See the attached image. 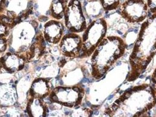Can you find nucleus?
<instances>
[{
  "label": "nucleus",
  "mask_w": 156,
  "mask_h": 117,
  "mask_svg": "<svg viewBox=\"0 0 156 117\" xmlns=\"http://www.w3.org/2000/svg\"><path fill=\"white\" fill-rule=\"evenodd\" d=\"M78 89L74 87H57L49 94V100L52 103L72 108L78 102Z\"/></svg>",
  "instance_id": "nucleus-5"
},
{
  "label": "nucleus",
  "mask_w": 156,
  "mask_h": 117,
  "mask_svg": "<svg viewBox=\"0 0 156 117\" xmlns=\"http://www.w3.org/2000/svg\"><path fill=\"white\" fill-rule=\"evenodd\" d=\"M86 105H87V106H90V103L89 102H87V103H86Z\"/></svg>",
  "instance_id": "nucleus-23"
},
{
  "label": "nucleus",
  "mask_w": 156,
  "mask_h": 117,
  "mask_svg": "<svg viewBox=\"0 0 156 117\" xmlns=\"http://www.w3.org/2000/svg\"><path fill=\"white\" fill-rule=\"evenodd\" d=\"M122 65V62L120 61H118L117 62V66H119V65Z\"/></svg>",
  "instance_id": "nucleus-19"
},
{
  "label": "nucleus",
  "mask_w": 156,
  "mask_h": 117,
  "mask_svg": "<svg viewBox=\"0 0 156 117\" xmlns=\"http://www.w3.org/2000/svg\"><path fill=\"white\" fill-rule=\"evenodd\" d=\"M51 87L48 80L44 78H38L34 81L29 90L30 97L44 99L49 95Z\"/></svg>",
  "instance_id": "nucleus-9"
},
{
  "label": "nucleus",
  "mask_w": 156,
  "mask_h": 117,
  "mask_svg": "<svg viewBox=\"0 0 156 117\" xmlns=\"http://www.w3.org/2000/svg\"><path fill=\"white\" fill-rule=\"evenodd\" d=\"M81 82H83V83H84V82H90V81L89 80L88 78H83V79L81 81Z\"/></svg>",
  "instance_id": "nucleus-17"
},
{
  "label": "nucleus",
  "mask_w": 156,
  "mask_h": 117,
  "mask_svg": "<svg viewBox=\"0 0 156 117\" xmlns=\"http://www.w3.org/2000/svg\"><path fill=\"white\" fill-rule=\"evenodd\" d=\"M9 45V40L5 37L0 38V54L4 53L7 50Z\"/></svg>",
  "instance_id": "nucleus-14"
},
{
  "label": "nucleus",
  "mask_w": 156,
  "mask_h": 117,
  "mask_svg": "<svg viewBox=\"0 0 156 117\" xmlns=\"http://www.w3.org/2000/svg\"><path fill=\"white\" fill-rule=\"evenodd\" d=\"M67 29L74 32H81L86 29V21L80 0H69L64 15Z\"/></svg>",
  "instance_id": "nucleus-3"
},
{
  "label": "nucleus",
  "mask_w": 156,
  "mask_h": 117,
  "mask_svg": "<svg viewBox=\"0 0 156 117\" xmlns=\"http://www.w3.org/2000/svg\"><path fill=\"white\" fill-rule=\"evenodd\" d=\"M133 45H134V44H131L129 46H128V49H130L133 46Z\"/></svg>",
  "instance_id": "nucleus-20"
},
{
  "label": "nucleus",
  "mask_w": 156,
  "mask_h": 117,
  "mask_svg": "<svg viewBox=\"0 0 156 117\" xmlns=\"http://www.w3.org/2000/svg\"><path fill=\"white\" fill-rule=\"evenodd\" d=\"M106 31L107 23L103 18L94 20L83 35V45L81 56H89L105 36Z\"/></svg>",
  "instance_id": "nucleus-2"
},
{
  "label": "nucleus",
  "mask_w": 156,
  "mask_h": 117,
  "mask_svg": "<svg viewBox=\"0 0 156 117\" xmlns=\"http://www.w3.org/2000/svg\"><path fill=\"white\" fill-rule=\"evenodd\" d=\"M2 68V65H1V61H0V71H1V69Z\"/></svg>",
  "instance_id": "nucleus-24"
},
{
  "label": "nucleus",
  "mask_w": 156,
  "mask_h": 117,
  "mask_svg": "<svg viewBox=\"0 0 156 117\" xmlns=\"http://www.w3.org/2000/svg\"><path fill=\"white\" fill-rule=\"evenodd\" d=\"M144 77H145V76H144V75H141V76H140V79H142V78H144Z\"/></svg>",
  "instance_id": "nucleus-26"
},
{
  "label": "nucleus",
  "mask_w": 156,
  "mask_h": 117,
  "mask_svg": "<svg viewBox=\"0 0 156 117\" xmlns=\"http://www.w3.org/2000/svg\"><path fill=\"white\" fill-rule=\"evenodd\" d=\"M124 44L120 38L116 37H109L100 43L91 59L93 68H98V78L105 75L109 67L123 54Z\"/></svg>",
  "instance_id": "nucleus-1"
},
{
  "label": "nucleus",
  "mask_w": 156,
  "mask_h": 117,
  "mask_svg": "<svg viewBox=\"0 0 156 117\" xmlns=\"http://www.w3.org/2000/svg\"><path fill=\"white\" fill-rule=\"evenodd\" d=\"M98 111H95V115H98Z\"/></svg>",
  "instance_id": "nucleus-25"
},
{
  "label": "nucleus",
  "mask_w": 156,
  "mask_h": 117,
  "mask_svg": "<svg viewBox=\"0 0 156 117\" xmlns=\"http://www.w3.org/2000/svg\"><path fill=\"white\" fill-rule=\"evenodd\" d=\"M121 15L129 23H140L148 16V7L144 0H126L122 5Z\"/></svg>",
  "instance_id": "nucleus-4"
},
{
  "label": "nucleus",
  "mask_w": 156,
  "mask_h": 117,
  "mask_svg": "<svg viewBox=\"0 0 156 117\" xmlns=\"http://www.w3.org/2000/svg\"><path fill=\"white\" fill-rule=\"evenodd\" d=\"M114 97V95H111L110 96H109V97H108V100H111Z\"/></svg>",
  "instance_id": "nucleus-18"
},
{
  "label": "nucleus",
  "mask_w": 156,
  "mask_h": 117,
  "mask_svg": "<svg viewBox=\"0 0 156 117\" xmlns=\"http://www.w3.org/2000/svg\"><path fill=\"white\" fill-rule=\"evenodd\" d=\"M7 0H0V14L4 12L6 8Z\"/></svg>",
  "instance_id": "nucleus-16"
},
{
  "label": "nucleus",
  "mask_w": 156,
  "mask_h": 117,
  "mask_svg": "<svg viewBox=\"0 0 156 117\" xmlns=\"http://www.w3.org/2000/svg\"><path fill=\"white\" fill-rule=\"evenodd\" d=\"M89 92H90V89H89V88H87V89H86V92H87V93H89Z\"/></svg>",
  "instance_id": "nucleus-21"
},
{
  "label": "nucleus",
  "mask_w": 156,
  "mask_h": 117,
  "mask_svg": "<svg viewBox=\"0 0 156 117\" xmlns=\"http://www.w3.org/2000/svg\"><path fill=\"white\" fill-rule=\"evenodd\" d=\"M68 2V0H52L49 12L55 20H60L64 18Z\"/></svg>",
  "instance_id": "nucleus-11"
},
{
  "label": "nucleus",
  "mask_w": 156,
  "mask_h": 117,
  "mask_svg": "<svg viewBox=\"0 0 156 117\" xmlns=\"http://www.w3.org/2000/svg\"><path fill=\"white\" fill-rule=\"evenodd\" d=\"M101 7L105 11L116 9L120 4V0H100Z\"/></svg>",
  "instance_id": "nucleus-12"
},
{
  "label": "nucleus",
  "mask_w": 156,
  "mask_h": 117,
  "mask_svg": "<svg viewBox=\"0 0 156 117\" xmlns=\"http://www.w3.org/2000/svg\"><path fill=\"white\" fill-rule=\"evenodd\" d=\"M10 24L0 20V38L2 37H7L10 34Z\"/></svg>",
  "instance_id": "nucleus-13"
},
{
  "label": "nucleus",
  "mask_w": 156,
  "mask_h": 117,
  "mask_svg": "<svg viewBox=\"0 0 156 117\" xmlns=\"http://www.w3.org/2000/svg\"><path fill=\"white\" fill-rule=\"evenodd\" d=\"M64 26L58 20H51L44 25L43 35L45 40L51 44H57L62 40Z\"/></svg>",
  "instance_id": "nucleus-8"
},
{
  "label": "nucleus",
  "mask_w": 156,
  "mask_h": 117,
  "mask_svg": "<svg viewBox=\"0 0 156 117\" xmlns=\"http://www.w3.org/2000/svg\"><path fill=\"white\" fill-rule=\"evenodd\" d=\"M27 112L30 117H46L48 112V109L43 99L30 97L27 103Z\"/></svg>",
  "instance_id": "nucleus-10"
},
{
  "label": "nucleus",
  "mask_w": 156,
  "mask_h": 117,
  "mask_svg": "<svg viewBox=\"0 0 156 117\" xmlns=\"http://www.w3.org/2000/svg\"><path fill=\"white\" fill-rule=\"evenodd\" d=\"M117 32H118V34H120V35H122V32H120V31L117 30Z\"/></svg>",
  "instance_id": "nucleus-22"
},
{
  "label": "nucleus",
  "mask_w": 156,
  "mask_h": 117,
  "mask_svg": "<svg viewBox=\"0 0 156 117\" xmlns=\"http://www.w3.org/2000/svg\"><path fill=\"white\" fill-rule=\"evenodd\" d=\"M147 7L150 9V12L153 13H156V0H147Z\"/></svg>",
  "instance_id": "nucleus-15"
},
{
  "label": "nucleus",
  "mask_w": 156,
  "mask_h": 117,
  "mask_svg": "<svg viewBox=\"0 0 156 117\" xmlns=\"http://www.w3.org/2000/svg\"><path fill=\"white\" fill-rule=\"evenodd\" d=\"M61 53L65 57H77L81 48V40L75 34H67L60 40Z\"/></svg>",
  "instance_id": "nucleus-7"
},
{
  "label": "nucleus",
  "mask_w": 156,
  "mask_h": 117,
  "mask_svg": "<svg viewBox=\"0 0 156 117\" xmlns=\"http://www.w3.org/2000/svg\"><path fill=\"white\" fill-rule=\"evenodd\" d=\"M2 68L7 73L13 74L22 70L26 64L25 57L17 53L6 52L0 57Z\"/></svg>",
  "instance_id": "nucleus-6"
}]
</instances>
